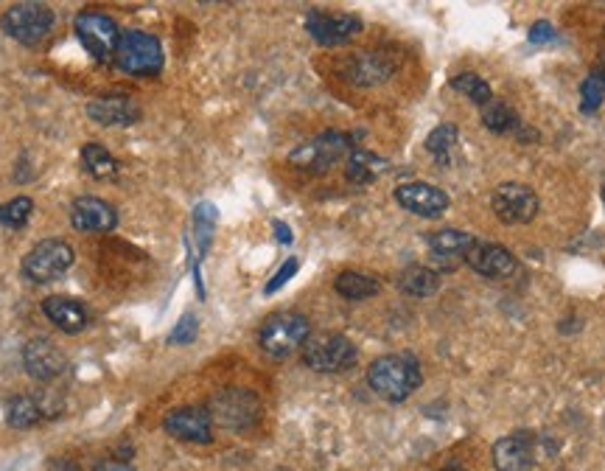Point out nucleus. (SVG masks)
I'll use <instances>...</instances> for the list:
<instances>
[{
  "mask_svg": "<svg viewBox=\"0 0 605 471\" xmlns=\"http://www.w3.org/2000/svg\"><path fill=\"white\" fill-rule=\"evenodd\" d=\"M421 365L412 354H387L367 368V385L387 401H407L421 387Z\"/></svg>",
  "mask_w": 605,
  "mask_h": 471,
  "instance_id": "f257e3e1",
  "label": "nucleus"
},
{
  "mask_svg": "<svg viewBox=\"0 0 605 471\" xmlns=\"http://www.w3.org/2000/svg\"><path fill=\"white\" fill-rule=\"evenodd\" d=\"M311 337L309 317L300 312H275L261 323L258 343L272 359L292 357Z\"/></svg>",
  "mask_w": 605,
  "mask_h": 471,
  "instance_id": "f03ea898",
  "label": "nucleus"
},
{
  "mask_svg": "<svg viewBox=\"0 0 605 471\" xmlns=\"http://www.w3.org/2000/svg\"><path fill=\"white\" fill-rule=\"evenodd\" d=\"M113 59L115 65L129 76H155L163 68V45L155 34L124 31Z\"/></svg>",
  "mask_w": 605,
  "mask_h": 471,
  "instance_id": "7ed1b4c3",
  "label": "nucleus"
},
{
  "mask_svg": "<svg viewBox=\"0 0 605 471\" xmlns=\"http://www.w3.org/2000/svg\"><path fill=\"white\" fill-rule=\"evenodd\" d=\"M205 410L211 415L213 424L219 427L233 429V432H241V429H250L261 418V401L255 396L253 390H241V387H230V390H222L216 393Z\"/></svg>",
  "mask_w": 605,
  "mask_h": 471,
  "instance_id": "20e7f679",
  "label": "nucleus"
},
{
  "mask_svg": "<svg viewBox=\"0 0 605 471\" xmlns=\"http://www.w3.org/2000/svg\"><path fill=\"white\" fill-rule=\"evenodd\" d=\"M353 152V141L342 132H323L311 141L300 143L295 152L289 155V163L309 174H323L331 166H337L339 160Z\"/></svg>",
  "mask_w": 605,
  "mask_h": 471,
  "instance_id": "39448f33",
  "label": "nucleus"
},
{
  "mask_svg": "<svg viewBox=\"0 0 605 471\" xmlns=\"http://www.w3.org/2000/svg\"><path fill=\"white\" fill-rule=\"evenodd\" d=\"M303 351V362L317 373H342L356 365V345L342 334H311Z\"/></svg>",
  "mask_w": 605,
  "mask_h": 471,
  "instance_id": "423d86ee",
  "label": "nucleus"
},
{
  "mask_svg": "<svg viewBox=\"0 0 605 471\" xmlns=\"http://www.w3.org/2000/svg\"><path fill=\"white\" fill-rule=\"evenodd\" d=\"M73 267V247L62 239H45L34 244L23 258V275L31 284H51L59 281Z\"/></svg>",
  "mask_w": 605,
  "mask_h": 471,
  "instance_id": "0eeeda50",
  "label": "nucleus"
},
{
  "mask_svg": "<svg viewBox=\"0 0 605 471\" xmlns=\"http://www.w3.org/2000/svg\"><path fill=\"white\" fill-rule=\"evenodd\" d=\"M3 31L23 45H40L54 29V12L45 3H15L0 17Z\"/></svg>",
  "mask_w": 605,
  "mask_h": 471,
  "instance_id": "6e6552de",
  "label": "nucleus"
},
{
  "mask_svg": "<svg viewBox=\"0 0 605 471\" xmlns=\"http://www.w3.org/2000/svg\"><path fill=\"white\" fill-rule=\"evenodd\" d=\"M73 26H76V34H79V40H82L90 57L99 59V62L115 57V48L121 43L124 31L118 29L113 17L104 15V12H82Z\"/></svg>",
  "mask_w": 605,
  "mask_h": 471,
  "instance_id": "1a4fd4ad",
  "label": "nucleus"
},
{
  "mask_svg": "<svg viewBox=\"0 0 605 471\" xmlns=\"http://www.w3.org/2000/svg\"><path fill=\"white\" fill-rule=\"evenodd\" d=\"M491 208L502 225H530L538 216V194L524 183H502L493 191Z\"/></svg>",
  "mask_w": 605,
  "mask_h": 471,
  "instance_id": "9d476101",
  "label": "nucleus"
},
{
  "mask_svg": "<svg viewBox=\"0 0 605 471\" xmlns=\"http://www.w3.org/2000/svg\"><path fill=\"white\" fill-rule=\"evenodd\" d=\"M395 71H398V57H393L390 51H365L345 62L342 76L356 87H373L393 79Z\"/></svg>",
  "mask_w": 605,
  "mask_h": 471,
  "instance_id": "9b49d317",
  "label": "nucleus"
},
{
  "mask_svg": "<svg viewBox=\"0 0 605 471\" xmlns=\"http://www.w3.org/2000/svg\"><path fill=\"white\" fill-rule=\"evenodd\" d=\"M306 31L317 45L334 48V45L351 43L362 31V20L356 15H328V12H309L306 15Z\"/></svg>",
  "mask_w": 605,
  "mask_h": 471,
  "instance_id": "f8f14e48",
  "label": "nucleus"
},
{
  "mask_svg": "<svg viewBox=\"0 0 605 471\" xmlns=\"http://www.w3.org/2000/svg\"><path fill=\"white\" fill-rule=\"evenodd\" d=\"M163 429L171 438L185 443H211L213 421L205 407H180L163 418Z\"/></svg>",
  "mask_w": 605,
  "mask_h": 471,
  "instance_id": "ddd939ff",
  "label": "nucleus"
},
{
  "mask_svg": "<svg viewBox=\"0 0 605 471\" xmlns=\"http://www.w3.org/2000/svg\"><path fill=\"white\" fill-rule=\"evenodd\" d=\"M395 200L404 211L423 216V219H435L449 208V194L429 183H404L395 188Z\"/></svg>",
  "mask_w": 605,
  "mask_h": 471,
  "instance_id": "4468645a",
  "label": "nucleus"
},
{
  "mask_svg": "<svg viewBox=\"0 0 605 471\" xmlns=\"http://www.w3.org/2000/svg\"><path fill=\"white\" fill-rule=\"evenodd\" d=\"M463 261L474 272L485 275V278H507V275L516 272V256L507 247L493 242H479V239H474V244L468 247Z\"/></svg>",
  "mask_w": 605,
  "mask_h": 471,
  "instance_id": "2eb2a0df",
  "label": "nucleus"
},
{
  "mask_svg": "<svg viewBox=\"0 0 605 471\" xmlns=\"http://www.w3.org/2000/svg\"><path fill=\"white\" fill-rule=\"evenodd\" d=\"M23 365H26V371H29V376H34V379H40V382H54V379L62 376V371H65V357H62V351H59L51 340L37 337V340H31V343H26V348H23Z\"/></svg>",
  "mask_w": 605,
  "mask_h": 471,
  "instance_id": "dca6fc26",
  "label": "nucleus"
},
{
  "mask_svg": "<svg viewBox=\"0 0 605 471\" xmlns=\"http://www.w3.org/2000/svg\"><path fill=\"white\" fill-rule=\"evenodd\" d=\"M118 214L110 202L96 197H79L71 205V225L82 233H107L115 228Z\"/></svg>",
  "mask_w": 605,
  "mask_h": 471,
  "instance_id": "f3484780",
  "label": "nucleus"
},
{
  "mask_svg": "<svg viewBox=\"0 0 605 471\" xmlns=\"http://www.w3.org/2000/svg\"><path fill=\"white\" fill-rule=\"evenodd\" d=\"M535 460V441L521 432V435H507L493 446V469L496 471H530Z\"/></svg>",
  "mask_w": 605,
  "mask_h": 471,
  "instance_id": "a211bd4d",
  "label": "nucleus"
},
{
  "mask_svg": "<svg viewBox=\"0 0 605 471\" xmlns=\"http://www.w3.org/2000/svg\"><path fill=\"white\" fill-rule=\"evenodd\" d=\"M87 118L101 127H129L141 121V107L129 96H107L87 104Z\"/></svg>",
  "mask_w": 605,
  "mask_h": 471,
  "instance_id": "6ab92c4d",
  "label": "nucleus"
},
{
  "mask_svg": "<svg viewBox=\"0 0 605 471\" xmlns=\"http://www.w3.org/2000/svg\"><path fill=\"white\" fill-rule=\"evenodd\" d=\"M471 244H474V236L465 230H440L435 236H429V256H432V261H437V267L457 270V264L463 261Z\"/></svg>",
  "mask_w": 605,
  "mask_h": 471,
  "instance_id": "aec40b11",
  "label": "nucleus"
},
{
  "mask_svg": "<svg viewBox=\"0 0 605 471\" xmlns=\"http://www.w3.org/2000/svg\"><path fill=\"white\" fill-rule=\"evenodd\" d=\"M43 312L45 317L62 329L65 334H79V331L87 329L90 323V314H87L85 303L73 298H62V295H54V298L43 300Z\"/></svg>",
  "mask_w": 605,
  "mask_h": 471,
  "instance_id": "412c9836",
  "label": "nucleus"
},
{
  "mask_svg": "<svg viewBox=\"0 0 605 471\" xmlns=\"http://www.w3.org/2000/svg\"><path fill=\"white\" fill-rule=\"evenodd\" d=\"M387 169H390V163L367 149H353L348 155V180L356 186H367V183L379 180Z\"/></svg>",
  "mask_w": 605,
  "mask_h": 471,
  "instance_id": "4be33fe9",
  "label": "nucleus"
},
{
  "mask_svg": "<svg viewBox=\"0 0 605 471\" xmlns=\"http://www.w3.org/2000/svg\"><path fill=\"white\" fill-rule=\"evenodd\" d=\"M398 289L412 295V298H429L440 289V275L432 267L415 264V267H407L398 275Z\"/></svg>",
  "mask_w": 605,
  "mask_h": 471,
  "instance_id": "5701e85b",
  "label": "nucleus"
},
{
  "mask_svg": "<svg viewBox=\"0 0 605 471\" xmlns=\"http://www.w3.org/2000/svg\"><path fill=\"white\" fill-rule=\"evenodd\" d=\"M482 124L496 132V135H519L521 132V118L519 113L505 104V101H488L482 107Z\"/></svg>",
  "mask_w": 605,
  "mask_h": 471,
  "instance_id": "b1692460",
  "label": "nucleus"
},
{
  "mask_svg": "<svg viewBox=\"0 0 605 471\" xmlns=\"http://www.w3.org/2000/svg\"><path fill=\"white\" fill-rule=\"evenodd\" d=\"M82 166L96 180H115L118 177V160L101 143H85L82 146Z\"/></svg>",
  "mask_w": 605,
  "mask_h": 471,
  "instance_id": "393cba45",
  "label": "nucleus"
},
{
  "mask_svg": "<svg viewBox=\"0 0 605 471\" xmlns=\"http://www.w3.org/2000/svg\"><path fill=\"white\" fill-rule=\"evenodd\" d=\"M334 286H337L339 295L348 300H367V298H373V295H379V289H381V284L376 281V278H373V275H365V272H351V270L337 275Z\"/></svg>",
  "mask_w": 605,
  "mask_h": 471,
  "instance_id": "a878e982",
  "label": "nucleus"
},
{
  "mask_svg": "<svg viewBox=\"0 0 605 471\" xmlns=\"http://www.w3.org/2000/svg\"><path fill=\"white\" fill-rule=\"evenodd\" d=\"M43 415V404L34 399V396H17V399L9 401V407H6V421H9V427L15 429L34 427Z\"/></svg>",
  "mask_w": 605,
  "mask_h": 471,
  "instance_id": "bb28decb",
  "label": "nucleus"
},
{
  "mask_svg": "<svg viewBox=\"0 0 605 471\" xmlns=\"http://www.w3.org/2000/svg\"><path fill=\"white\" fill-rule=\"evenodd\" d=\"M216 219L219 211L213 208L211 202H199L197 211H194V242H197V258L208 253L213 239V230H216Z\"/></svg>",
  "mask_w": 605,
  "mask_h": 471,
  "instance_id": "cd10ccee",
  "label": "nucleus"
},
{
  "mask_svg": "<svg viewBox=\"0 0 605 471\" xmlns=\"http://www.w3.org/2000/svg\"><path fill=\"white\" fill-rule=\"evenodd\" d=\"M454 146H457V127L454 124H440L426 138V152L435 157L437 163H449Z\"/></svg>",
  "mask_w": 605,
  "mask_h": 471,
  "instance_id": "c85d7f7f",
  "label": "nucleus"
},
{
  "mask_svg": "<svg viewBox=\"0 0 605 471\" xmlns=\"http://www.w3.org/2000/svg\"><path fill=\"white\" fill-rule=\"evenodd\" d=\"M451 87H454L457 93H463L465 99L479 104V107H485V104L493 99L491 85H488L482 76H477V73H460V76H454V79H451Z\"/></svg>",
  "mask_w": 605,
  "mask_h": 471,
  "instance_id": "c756f323",
  "label": "nucleus"
},
{
  "mask_svg": "<svg viewBox=\"0 0 605 471\" xmlns=\"http://www.w3.org/2000/svg\"><path fill=\"white\" fill-rule=\"evenodd\" d=\"M605 101V71H594L580 85V110L586 115L597 113L600 110V104Z\"/></svg>",
  "mask_w": 605,
  "mask_h": 471,
  "instance_id": "7c9ffc66",
  "label": "nucleus"
},
{
  "mask_svg": "<svg viewBox=\"0 0 605 471\" xmlns=\"http://www.w3.org/2000/svg\"><path fill=\"white\" fill-rule=\"evenodd\" d=\"M31 214H34V202L29 197H17V200L0 205V225L12 230L23 228L31 219Z\"/></svg>",
  "mask_w": 605,
  "mask_h": 471,
  "instance_id": "2f4dec72",
  "label": "nucleus"
},
{
  "mask_svg": "<svg viewBox=\"0 0 605 471\" xmlns=\"http://www.w3.org/2000/svg\"><path fill=\"white\" fill-rule=\"evenodd\" d=\"M197 331H199V323L194 314H183L180 317V323L174 326V331H171L169 343L171 345H188L197 340Z\"/></svg>",
  "mask_w": 605,
  "mask_h": 471,
  "instance_id": "473e14b6",
  "label": "nucleus"
},
{
  "mask_svg": "<svg viewBox=\"0 0 605 471\" xmlns=\"http://www.w3.org/2000/svg\"><path fill=\"white\" fill-rule=\"evenodd\" d=\"M297 270H300V261H297V258H289V261L283 264L281 270H278L275 275H272V278H269V284H267V289H264V292H267V295L278 292V289H281V286L286 284V281H289V278H292Z\"/></svg>",
  "mask_w": 605,
  "mask_h": 471,
  "instance_id": "72a5a7b5",
  "label": "nucleus"
},
{
  "mask_svg": "<svg viewBox=\"0 0 605 471\" xmlns=\"http://www.w3.org/2000/svg\"><path fill=\"white\" fill-rule=\"evenodd\" d=\"M555 37H558V31L549 26L547 20H541V23H535L533 29H530V43L533 45H549L555 43Z\"/></svg>",
  "mask_w": 605,
  "mask_h": 471,
  "instance_id": "f704fd0d",
  "label": "nucleus"
},
{
  "mask_svg": "<svg viewBox=\"0 0 605 471\" xmlns=\"http://www.w3.org/2000/svg\"><path fill=\"white\" fill-rule=\"evenodd\" d=\"M96 471H135L129 463H124V460H101L99 466H96Z\"/></svg>",
  "mask_w": 605,
  "mask_h": 471,
  "instance_id": "c9c22d12",
  "label": "nucleus"
},
{
  "mask_svg": "<svg viewBox=\"0 0 605 471\" xmlns=\"http://www.w3.org/2000/svg\"><path fill=\"white\" fill-rule=\"evenodd\" d=\"M275 233H278V242H281V244L292 242V230L286 228L283 222H275Z\"/></svg>",
  "mask_w": 605,
  "mask_h": 471,
  "instance_id": "e433bc0d",
  "label": "nucleus"
},
{
  "mask_svg": "<svg viewBox=\"0 0 605 471\" xmlns=\"http://www.w3.org/2000/svg\"><path fill=\"white\" fill-rule=\"evenodd\" d=\"M437 471H465V469H457V466H451V469H437Z\"/></svg>",
  "mask_w": 605,
  "mask_h": 471,
  "instance_id": "4c0bfd02",
  "label": "nucleus"
},
{
  "mask_svg": "<svg viewBox=\"0 0 605 471\" xmlns=\"http://www.w3.org/2000/svg\"><path fill=\"white\" fill-rule=\"evenodd\" d=\"M603 202H605V186H603Z\"/></svg>",
  "mask_w": 605,
  "mask_h": 471,
  "instance_id": "58836bf2",
  "label": "nucleus"
}]
</instances>
